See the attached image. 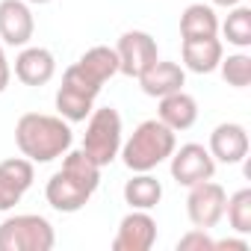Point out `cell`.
<instances>
[{
    "mask_svg": "<svg viewBox=\"0 0 251 251\" xmlns=\"http://www.w3.org/2000/svg\"><path fill=\"white\" fill-rule=\"evenodd\" d=\"M100 186V166L92 163L83 148L62 154V169L50 175L45 186V198L56 213H77L89 204V198Z\"/></svg>",
    "mask_w": 251,
    "mask_h": 251,
    "instance_id": "obj_1",
    "label": "cell"
},
{
    "mask_svg": "<svg viewBox=\"0 0 251 251\" xmlns=\"http://www.w3.org/2000/svg\"><path fill=\"white\" fill-rule=\"evenodd\" d=\"M71 124L62 115L24 112L15 124V145L30 163H53L65 151H71Z\"/></svg>",
    "mask_w": 251,
    "mask_h": 251,
    "instance_id": "obj_2",
    "label": "cell"
},
{
    "mask_svg": "<svg viewBox=\"0 0 251 251\" xmlns=\"http://www.w3.org/2000/svg\"><path fill=\"white\" fill-rule=\"evenodd\" d=\"M175 148H177L175 130L166 127L160 118H148L130 133L127 142H121L118 157L124 160V166L130 172H154L160 163L172 157Z\"/></svg>",
    "mask_w": 251,
    "mask_h": 251,
    "instance_id": "obj_3",
    "label": "cell"
},
{
    "mask_svg": "<svg viewBox=\"0 0 251 251\" xmlns=\"http://www.w3.org/2000/svg\"><path fill=\"white\" fill-rule=\"evenodd\" d=\"M121 115L118 109L112 106H100V109H92L89 112V121H86V133H83V154L98 163L100 169H106L118 151H121Z\"/></svg>",
    "mask_w": 251,
    "mask_h": 251,
    "instance_id": "obj_4",
    "label": "cell"
},
{
    "mask_svg": "<svg viewBox=\"0 0 251 251\" xmlns=\"http://www.w3.org/2000/svg\"><path fill=\"white\" fill-rule=\"evenodd\" d=\"M53 245V225L39 213H18L0 222V251H50Z\"/></svg>",
    "mask_w": 251,
    "mask_h": 251,
    "instance_id": "obj_5",
    "label": "cell"
},
{
    "mask_svg": "<svg viewBox=\"0 0 251 251\" xmlns=\"http://www.w3.org/2000/svg\"><path fill=\"white\" fill-rule=\"evenodd\" d=\"M100 83H95L77 62L74 65H68L65 68V74H62V86L56 89V112L68 121V124H74V121H86L89 118V112L95 109V98L100 95Z\"/></svg>",
    "mask_w": 251,
    "mask_h": 251,
    "instance_id": "obj_6",
    "label": "cell"
},
{
    "mask_svg": "<svg viewBox=\"0 0 251 251\" xmlns=\"http://www.w3.org/2000/svg\"><path fill=\"white\" fill-rule=\"evenodd\" d=\"M115 56H118V74L139 80L160 59L157 39L145 30H127V33H121V39L115 45Z\"/></svg>",
    "mask_w": 251,
    "mask_h": 251,
    "instance_id": "obj_7",
    "label": "cell"
},
{
    "mask_svg": "<svg viewBox=\"0 0 251 251\" xmlns=\"http://www.w3.org/2000/svg\"><path fill=\"white\" fill-rule=\"evenodd\" d=\"M225 204H227L225 186L210 177V180H201V183L189 186V195H186V216H189L192 227L210 230V227H216V225L225 219Z\"/></svg>",
    "mask_w": 251,
    "mask_h": 251,
    "instance_id": "obj_8",
    "label": "cell"
},
{
    "mask_svg": "<svg viewBox=\"0 0 251 251\" xmlns=\"http://www.w3.org/2000/svg\"><path fill=\"white\" fill-rule=\"evenodd\" d=\"M172 177L180 183V186H195L201 180H210L216 175V160L213 154L198 145V142H189V145H180L172 151Z\"/></svg>",
    "mask_w": 251,
    "mask_h": 251,
    "instance_id": "obj_9",
    "label": "cell"
},
{
    "mask_svg": "<svg viewBox=\"0 0 251 251\" xmlns=\"http://www.w3.org/2000/svg\"><path fill=\"white\" fill-rule=\"evenodd\" d=\"M36 33V18L27 0H0V39L9 48H27Z\"/></svg>",
    "mask_w": 251,
    "mask_h": 251,
    "instance_id": "obj_10",
    "label": "cell"
},
{
    "mask_svg": "<svg viewBox=\"0 0 251 251\" xmlns=\"http://www.w3.org/2000/svg\"><path fill=\"white\" fill-rule=\"evenodd\" d=\"M157 242V222L148 210H130L121 219L112 239V251H151Z\"/></svg>",
    "mask_w": 251,
    "mask_h": 251,
    "instance_id": "obj_11",
    "label": "cell"
},
{
    "mask_svg": "<svg viewBox=\"0 0 251 251\" xmlns=\"http://www.w3.org/2000/svg\"><path fill=\"white\" fill-rule=\"evenodd\" d=\"M33 163L27 157H9L0 163V213H9L15 204H21L24 192L33 186Z\"/></svg>",
    "mask_w": 251,
    "mask_h": 251,
    "instance_id": "obj_12",
    "label": "cell"
},
{
    "mask_svg": "<svg viewBox=\"0 0 251 251\" xmlns=\"http://www.w3.org/2000/svg\"><path fill=\"white\" fill-rule=\"evenodd\" d=\"M216 163H225V166H236L248 157V130L236 121H225L219 127H213L210 133V148Z\"/></svg>",
    "mask_w": 251,
    "mask_h": 251,
    "instance_id": "obj_13",
    "label": "cell"
},
{
    "mask_svg": "<svg viewBox=\"0 0 251 251\" xmlns=\"http://www.w3.org/2000/svg\"><path fill=\"white\" fill-rule=\"evenodd\" d=\"M56 74V59L48 48H21L15 56V77L24 86H45Z\"/></svg>",
    "mask_w": 251,
    "mask_h": 251,
    "instance_id": "obj_14",
    "label": "cell"
},
{
    "mask_svg": "<svg viewBox=\"0 0 251 251\" xmlns=\"http://www.w3.org/2000/svg\"><path fill=\"white\" fill-rule=\"evenodd\" d=\"M157 118L166 124V127H172L175 133L189 130L198 121V100L189 92H183V89H177L172 95H163L160 106H157Z\"/></svg>",
    "mask_w": 251,
    "mask_h": 251,
    "instance_id": "obj_15",
    "label": "cell"
},
{
    "mask_svg": "<svg viewBox=\"0 0 251 251\" xmlns=\"http://www.w3.org/2000/svg\"><path fill=\"white\" fill-rule=\"evenodd\" d=\"M180 53H183V65L186 71L192 74H213L225 56V48L216 36H207V39H183L180 45Z\"/></svg>",
    "mask_w": 251,
    "mask_h": 251,
    "instance_id": "obj_16",
    "label": "cell"
},
{
    "mask_svg": "<svg viewBox=\"0 0 251 251\" xmlns=\"http://www.w3.org/2000/svg\"><path fill=\"white\" fill-rule=\"evenodd\" d=\"M186 83V71L177 65V62H169V59H157L142 77H139V86L148 98H163V95H172L177 89H183Z\"/></svg>",
    "mask_w": 251,
    "mask_h": 251,
    "instance_id": "obj_17",
    "label": "cell"
},
{
    "mask_svg": "<svg viewBox=\"0 0 251 251\" xmlns=\"http://www.w3.org/2000/svg\"><path fill=\"white\" fill-rule=\"evenodd\" d=\"M163 198V183L151 172H133V177L124 183V201L130 210H154Z\"/></svg>",
    "mask_w": 251,
    "mask_h": 251,
    "instance_id": "obj_18",
    "label": "cell"
},
{
    "mask_svg": "<svg viewBox=\"0 0 251 251\" xmlns=\"http://www.w3.org/2000/svg\"><path fill=\"white\" fill-rule=\"evenodd\" d=\"M219 33V15L207 3H189L180 12V39H207Z\"/></svg>",
    "mask_w": 251,
    "mask_h": 251,
    "instance_id": "obj_19",
    "label": "cell"
},
{
    "mask_svg": "<svg viewBox=\"0 0 251 251\" xmlns=\"http://www.w3.org/2000/svg\"><path fill=\"white\" fill-rule=\"evenodd\" d=\"M77 65L95 80V83H106L109 77H115L118 74V56H115V48H106V45H95V48H89L80 59H77Z\"/></svg>",
    "mask_w": 251,
    "mask_h": 251,
    "instance_id": "obj_20",
    "label": "cell"
},
{
    "mask_svg": "<svg viewBox=\"0 0 251 251\" xmlns=\"http://www.w3.org/2000/svg\"><path fill=\"white\" fill-rule=\"evenodd\" d=\"M222 33L227 39V45L245 50L251 48V9L248 6H233L222 24Z\"/></svg>",
    "mask_w": 251,
    "mask_h": 251,
    "instance_id": "obj_21",
    "label": "cell"
},
{
    "mask_svg": "<svg viewBox=\"0 0 251 251\" xmlns=\"http://www.w3.org/2000/svg\"><path fill=\"white\" fill-rule=\"evenodd\" d=\"M225 213H227L230 227H233L236 233L248 236V233H251V189L245 186V189L233 192V195L227 198V204H225Z\"/></svg>",
    "mask_w": 251,
    "mask_h": 251,
    "instance_id": "obj_22",
    "label": "cell"
},
{
    "mask_svg": "<svg viewBox=\"0 0 251 251\" xmlns=\"http://www.w3.org/2000/svg\"><path fill=\"white\" fill-rule=\"evenodd\" d=\"M219 71H222V77H225L227 86H233V89H245V86L251 83V56H248V53H230V56H222Z\"/></svg>",
    "mask_w": 251,
    "mask_h": 251,
    "instance_id": "obj_23",
    "label": "cell"
},
{
    "mask_svg": "<svg viewBox=\"0 0 251 251\" xmlns=\"http://www.w3.org/2000/svg\"><path fill=\"white\" fill-rule=\"evenodd\" d=\"M213 242H216V239H210L207 230L192 227L189 233H183V236L177 239V251H213Z\"/></svg>",
    "mask_w": 251,
    "mask_h": 251,
    "instance_id": "obj_24",
    "label": "cell"
},
{
    "mask_svg": "<svg viewBox=\"0 0 251 251\" xmlns=\"http://www.w3.org/2000/svg\"><path fill=\"white\" fill-rule=\"evenodd\" d=\"M9 80H12V65H9V59H6L3 45H0V95L9 89Z\"/></svg>",
    "mask_w": 251,
    "mask_h": 251,
    "instance_id": "obj_25",
    "label": "cell"
},
{
    "mask_svg": "<svg viewBox=\"0 0 251 251\" xmlns=\"http://www.w3.org/2000/svg\"><path fill=\"white\" fill-rule=\"evenodd\" d=\"M222 248H230V251H248V239H219V242H213V251H222Z\"/></svg>",
    "mask_w": 251,
    "mask_h": 251,
    "instance_id": "obj_26",
    "label": "cell"
},
{
    "mask_svg": "<svg viewBox=\"0 0 251 251\" xmlns=\"http://www.w3.org/2000/svg\"><path fill=\"white\" fill-rule=\"evenodd\" d=\"M213 6H222V9H233V6H239L242 0H210Z\"/></svg>",
    "mask_w": 251,
    "mask_h": 251,
    "instance_id": "obj_27",
    "label": "cell"
},
{
    "mask_svg": "<svg viewBox=\"0 0 251 251\" xmlns=\"http://www.w3.org/2000/svg\"><path fill=\"white\" fill-rule=\"evenodd\" d=\"M27 3H36V6H45V3H50V0H27Z\"/></svg>",
    "mask_w": 251,
    "mask_h": 251,
    "instance_id": "obj_28",
    "label": "cell"
}]
</instances>
